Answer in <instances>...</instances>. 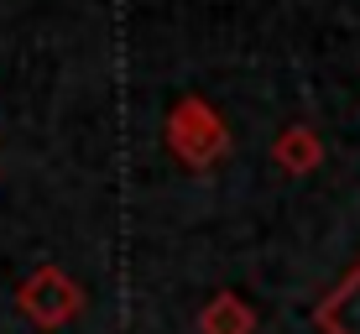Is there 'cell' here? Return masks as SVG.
I'll use <instances>...</instances> for the list:
<instances>
[{
  "mask_svg": "<svg viewBox=\"0 0 360 334\" xmlns=\"http://www.w3.org/2000/svg\"><path fill=\"white\" fill-rule=\"evenodd\" d=\"M162 146L188 172H214L230 157V126L204 94H183V100H172L162 120Z\"/></svg>",
  "mask_w": 360,
  "mask_h": 334,
  "instance_id": "1",
  "label": "cell"
},
{
  "mask_svg": "<svg viewBox=\"0 0 360 334\" xmlns=\"http://www.w3.org/2000/svg\"><path fill=\"white\" fill-rule=\"evenodd\" d=\"M16 308H21V319H27L32 329H63V324H73V319L84 314V288L63 266L42 262L16 288Z\"/></svg>",
  "mask_w": 360,
  "mask_h": 334,
  "instance_id": "2",
  "label": "cell"
},
{
  "mask_svg": "<svg viewBox=\"0 0 360 334\" xmlns=\"http://www.w3.org/2000/svg\"><path fill=\"white\" fill-rule=\"evenodd\" d=\"M314 324L324 334H360V256L324 298L314 303Z\"/></svg>",
  "mask_w": 360,
  "mask_h": 334,
  "instance_id": "3",
  "label": "cell"
},
{
  "mask_svg": "<svg viewBox=\"0 0 360 334\" xmlns=\"http://www.w3.org/2000/svg\"><path fill=\"white\" fill-rule=\"evenodd\" d=\"M271 167L288 172V178H308V172L324 167V136H319L314 126H288L277 131V141H271Z\"/></svg>",
  "mask_w": 360,
  "mask_h": 334,
  "instance_id": "4",
  "label": "cell"
},
{
  "mask_svg": "<svg viewBox=\"0 0 360 334\" xmlns=\"http://www.w3.org/2000/svg\"><path fill=\"white\" fill-rule=\"evenodd\" d=\"M198 334H256V308L240 298V293L219 288L214 298H209L204 308H198Z\"/></svg>",
  "mask_w": 360,
  "mask_h": 334,
  "instance_id": "5",
  "label": "cell"
}]
</instances>
